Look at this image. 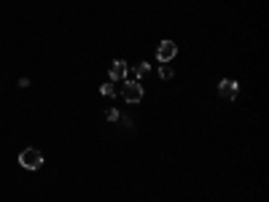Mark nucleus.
Instances as JSON below:
<instances>
[{"label": "nucleus", "instance_id": "obj_9", "mask_svg": "<svg viewBox=\"0 0 269 202\" xmlns=\"http://www.w3.org/2000/svg\"><path fill=\"white\" fill-rule=\"evenodd\" d=\"M105 116H108V121H116V119H119V111H116V108H111V111H108Z\"/></svg>", "mask_w": 269, "mask_h": 202}, {"label": "nucleus", "instance_id": "obj_3", "mask_svg": "<svg viewBox=\"0 0 269 202\" xmlns=\"http://www.w3.org/2000/svg\"><path fill=\"white\" fill-rule=\"evenodd\" d=\"M175 54H178V46H175L173 40H162V43H159V49H156V57H159V60L164 62V65H167V62L173 60Z\"/></svg>", "mask_w": 269, "mask_h": 202}, {"label": "nucleus", "instance_id": "obj_2", "mask_svg": "<svg viewBox=\"0 0 269 202\" xmlns=\"http://www.w3.org/2000/svg\"><path fill=\"white\" fill-rule=\"evenodd\" d=\"M121 95H124V100H127V102H140L143 100V86L137 84V81H127L124 89H121Z\"/></svg>", "mask_w": 269, "mask_h": 202}, {"label": "nucleus", "instance_id": "obj_4", "mask_svg": "<svg viewBox=\"0 0 269 202\" xmlns=\"http://www.w3.org/2000/svg\"><path fill=\"white\" fill-rule=\"evenodd\" d=\"M108 76H111V81H124L129 76V67H127V62L124 60H116L111 67H108Z\"/></svg>", "mask_w": 269, "mask_h": 202}, {"label": "nucleus", "instance_id": "obj_8", "mask_svg": "<svg viewBox=\"0 0 269 202\" xmlns=\"http://www.w3.org/2000/svg\"><path fill=\"white\" fill-rule=\"evenodd\" d=\"M159 76H162V78H173V70H170V65H164V62H162V67H159Z\"/></svg>", "mask_w": 269, "mask_h": 202}, {"label": "nucleus", "instance_id": "obj_1", "mask_svg": "<svg viewBox=\"0 0 269 202\" xmlns=\"http://www.w3.org/2000/svg\"><path fill=\"white\" fill-rule=\"evenodd\" d=\"M19 165L25 167V170H38V167L43 165V154L38 151V148H25V151L19 154Z\"/></svg>", "mask_w": 269, "mask_h": 202}, {"label": "nucleus", "instance_id": "obj_6", "mask_svg": "<svg viewBox=\"0 0 269 202\" xmlns=\"http://www.w3.org/2000/svg\"><path fill=\"white\" fill-rule=\"evenodd\" d=\"M100 95L102 97H116V86H113V81H105V84L100 86Z\"/></svg>", "mask_w": 269, "mask_h": 202}, {"label": "nucleus", "instance_id": "obj_5", "mask_svg": "<svg viewBox=\"0 0 269 202\" xmlns=\"http://www.w3.org/2000/svg\"><path fill=\"white\" fill-rule=\"evenodd\" d=\"M237 92H239V86H237V81H232V78H224L218 84V95L224 97V100H234Z\"/></svg>", "mask_w": 269, "mask_h": 202}, {"label": "nucleus", "instance_id": "obj_7", "mask_svg": "<svg viewBox=\"0 0 269 202\" xmlns=\"http://www.w3.org/2000/svg\"><path fill=\"white\" fill-rule=\"evenodd\" d=\"M148 70H151V67H148L146 62H140V65L132 70V76H135V78H143V76H148Z\"/></svg>", "mask_w": 269, "mask_h": 202}]
</instances>
